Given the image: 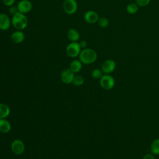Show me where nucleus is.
Masks as SVG:
<instances>
[{"mask_svg":"<svg viewBox=\"0 0 159 159\" xmlns=\"http://www.w3.org/2000/svg\"><path fill=\"white\" fill-rule=\"evenodd\" d=\"M11 129V123L5 119H0V132L3 134L8 133Z\"/></svg>","mask_w":159,"mask_h":159,"instance_id":"obj_14","label":"nucleus"},{"mask_svg":"<svg viewBox=\"0 0 159 159\" xmlns=\"http://www.w3.org/2000/svg\"><path fill=\"white\" fill-rule=\"evenodd\" d=\"M98 25L101 28H106L109 24V20L107 17H100L98 21Z\"/></svg>","mask_w":159,"mask_h":159,"instance_id":"obj_19","label":"nucleus"},{"mask_svg":"<svg viewBox=\"0 0 159 159\" xmlns=\"http://www.w3.org/2000/svg\"><path fill=\"white\" fill-rule=\"evenodd\" d=\"M116 63L112 59L106 60L101 65V70L104 74L110 75L116 69Z\"/></svg>","mask_w":159,"mask_h":159,"instance_id":"obj_6","label":"nucleus"},{"mask_svg":"<svg viewBox=\"0 0 159 159\" xmlns=\"http://www.w3.org/2000/svg\"><path fill=\"white\" fill-rule=\"evenodd\" d=\"M99 84L102 89L110 90L112 89L115 85V80L111 75L104 74L99 79Z\"/></svg>","mask_w":159,"mask_h":159,"instance_id":"obj_3","label":"nucleus"},{"mask_svg":"<svg viewBox=\"0 0 159 159\" xmlns=\"http://www.w3.org/2000/svg\"><path fill=\"white\" fill-rule=\"evenodd\" d=\"M67 38L71 42H78L80 38V33L75 29H70L67 32Z\"/></svg>","mask_w":159,"mask_h":159,"instance_id":"obj_13","label":"nucleus"},{"mask_svg":"<svg viewBox=\"0 0 159 159\" xmlns=\"http://www.w3.org/2000/svg\"><path fill=\"white\" fill-rule=\"evenodd\" d=\"M17 7L19 12L25 14L32 10V4L29 0H20L18 2Z\"/></svg>","mask_w":159,"mask_h":159,"instance_id":"obj_8","label":"nucleus"},{"mask_svg":"<svg viewBox=\"0 0 159 159\" xmlns=\"http://www.w3.org/2000/svg\"><path fill=\"white\" fill-rule=\"evenodd\" d=\"M9 13H10L11 14H12V16H13L14 14H15L16 13H17V12H19L17 6H10L9 9Z\"/></svg>","mask_w":159,"mask_h":159,"instance_id":"obj_23","label":"nucleus"},{"mask_svg":"<svg viewBox=\"0 0 159 159\" xmlns=\"http://www.w3.org/2000/svg\"><path fill=\"white\" fill-rule=\"evenodd\" d=\"M150 151L154 155H159V138L154 139L150 145Z\"/></svg>","mask_w":159,"mask_h":159,"instance_id":"obj_17","label":"nucleus"},{"mask_svg":"<svg viewBox=\"0 0 159 159\" xmlns=\"http://www.w3.org/2000/svg\"><path fill=\"white\" fill-rule=\"evenodd\" d=\"M82 63L80 60H74L70 64V69L74 73H78L82 69Z\"/></svg>","mask_w":159,"mask_h":159,"instance_id":"obj_15","label":"nucleus"},{"mask_svg":"<svg viewBox=\"0 0 159 159\" xmlns=\"http://www.w3.org/2000/svg\"><path fill=\"white\" fill-rule=\"evenodd\" d=\"M80 43V45L81 47V48L84 49V48H86V47H87V42L85 41V40H81L79 42Z\"/></svg>","mask_w":159,"mask_h":159,"instance_id":"obj_26","label":"nucleus"},{"mask_svg":"<svg viewBox=\"0 0 159 159\" xmlns=\"http://www.w3.org/2000/svg\"><path fill=\"white\" fill-rule=\"evenodd\" d=\"M151 0H135V3L138 5L139 7H145L148 6Z\"/></svg>","mask_w":159,"mask_h":159,"instance_id":"obj_22","label":"nucleus"},{"mask_svg":"<svg viewBox=\"0 0 159 159\" xmlns=\"http://www.w3.org/2000/svg\"><path fill=\"white\" fill-rule=\"evenodd\" d=\"M11 24V20L6 13L0 14V29L7 30L9 29Z\"/></svg>","mask_w":159,"mask_h":159,"instance_id":"obj_11","label":"nucleus"},{"mask_svg":"<svg viewBox=\"0 0 159 159\" xmlns=\"http://www.w3.org/2000/svg\"><path fill=\"white\" fill-rule=\"evenodd\" d=\"M10 108L6 104L0 103V119H5L10 114Z\"/></svg>","mask_w":159,"mask_h":159,"instance_id":"obj_16","label":"nucleus"},{"mask_svg":"<svg viewBox=\"0 0 159 159\" xmlns=\"http://www.w3.org/2000/svg\"><path fill=\"white\" fill-rule=\"evenodd\" d=\"M15 1L16 0H2V2L5 6L10 7L11 6H13V4L15 2Z\"/></svg>","mask_w":159,"mask_h":159,"instance_id":"obj_24","label":"nucleus"},{"mask_svg":"<svg viewBox=\"0 0 159 159\" xmlns=\"http://www.w3.org/2000/svg\"><path fill=\"white\" fill-rule=\"evenodd\" d=\"M11 150L16 155L22 154L25 149V145L24 142L19 139H16L12 141L11 145Z\"/></svg>","mask_w":159,"mask_h":159,"instance_id":"obj_7","label":"nucleus"},{"mask_svg":"<svg viewBox=\"0 0 159 159\" xmlns=\"http://www.w3.org/2000/svg\"><path fill=\"white\" fill-rule=\"evenodd\" d=\"M25 39V35L22 30H17L11 35V40L14 43H20Z\"/></svg>","mask_w":159,"mask_h":159,"instance_id":"obj_12","label":"nucleus"},{"mask_svg":"<svg viewBox=\"0 0 159 159\" xmlns=\"http://www.w3.org/2000/svg\"><path fill=\"white\" fill-rule=\"evenodd\" d=\"M11 24L17 30H23L26 28L28 24V19L26 16L20 12H17L12 16Z\"/></svg>","mask_w":159,"mask_h":159,"instance_id":"obj_2","label":"nucleus"},{"mask_svg":"<svg viewBox=\"0 0 159 159\" xmlns=\"http://www.w3.org/2000/svg\"><path fill=\"white\" fill-rule=\"evenodd\" d=\"M142 159H155V156H154L153 154H152V153H147L143 157Z\"/></svg>","mask_w":159,"mask_h":159,"instance_id":"obj_25","label":"nucleus"},{"mask_svg":"<svg viewBox=\"0 0 159 159\" xmlns=\"http://www.w3.org/2000/svg\"><path fill=\"white\" fill-rule=\"evenodd\" d=\"M99 19L98 14L93 10H89L84 14V20L89 24H94L98 22Z\"/></svg>","mask_w":159,"mask_h":159,"instance_id":"obj_10","label":"nucleus"},{"mask_svg":"<svg viewBox=\"0 0 159 159\" xmlns=\"http://www.w3.org/2000/svg\"><path fill=\"white\" fill-rule=\"evenodd\" d=\"M78 57L79 60L83 64L89 65L96 61L98 58V55L94 50L86 48L81 50Z\"/></svg>","mask_w":159,"mask_h":159,"instance_id":"obj_1","label":"nucleus"},{"mask_svg":"<svg viewBox=\"0 0 159 159\" xmlns=\"http://www.w3.org/2000/svg\"><path fill=\"white\" fill-rule=\"evenodd\" d=\"M74 77V73L70 68L65 69L60 74L61 80L65 84H70L72 83Z\"/></svg>","mask_w":159,"mask_h":159,"instance_id":"obj_9","label":"nucleus"},{"mask_svg":"<svg viewBox=\"0 0 159 159\" xmlns=\"http://www.w3.org/2000/svg\"><path fill=\"white\" fill-rule=\"evenodd\" d=\"M81 51V48L79 42H71L67 45L66 48V52L67 55L71 58H75L79 56Z\"/></svg>","mask_w":159,"mask_h":159,"instance_id":"obj_4","label":"nucleus"},{"mask_svg":"<svg viewBox=\"0 0 159 159\" xmlns=\"http://www.w3.org/2000/svg\"><path fill=\"white\" fill-rule=\"evenodd\" d=\"M139 7L135 2H130L126 6V11L130 14H134L137 12Z\"/></svg>","mask_w":159,"mask_h":159,"instance_id":"obj_18","label":"nucleus"},{"mask_svg":"<svg viewBox=\"0 0 159 159\" xmlns=\"http://www.w3.org/2000/svg\"><path fill=\"white\" fill-rule=\"evenodd\" d=\"M72 83L75 86H81V85H82L84 83V78L81 75L75 76Z\"/></svg>","mask_w":159,"mask_h":159,"instance_id":"obj_21","label":"nucleus"},{"mask_svg":"<svg viewBox=\"0 0 159 159\" xmlns=\"http://www.w3.org/2000/svg\"><path fill=\"white\" fill-rule=\"evenodd\" d=\"M63 9L67 14H73L78 9L77 2L76 0H65L63 3Z\"/></svg>","mask_w":159,"mask_h":159,"instance_id":"obj_5","label":"nucleus"},{"mask_svg":"<svg viewBox=\"0 0 159 159\" xmlns=\"http://www.w3.org/2000/svg\"><path fill=\"white\" fill-rule=\"evenodd\" d=\"M102 71L99 68H95L91 72V76L94 79H100L102 76Z\"/></svg>","mask_w":159,"mask_h":159,"instance_id":"obj_20","label":"nucleus"}]
</instances>
